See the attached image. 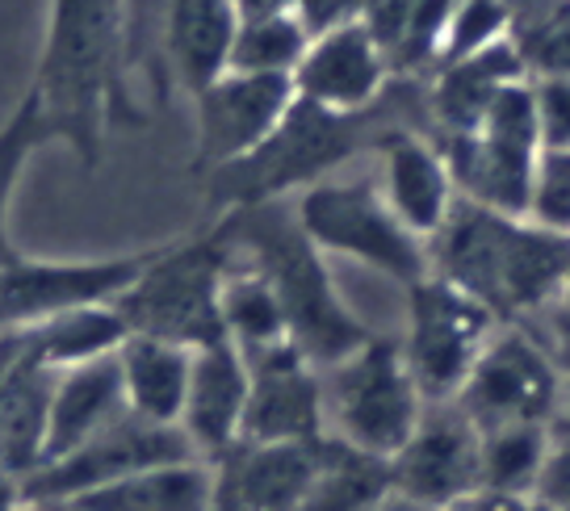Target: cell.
<instances>
[{
  "instance_id": "obj_1",
  "label": "cell",
  "mask_w": 570,
  "mask_h": 511,
  "mask_svg": "<svg viewBox=\"0 0 570 511\" xmlns=\"http://www.w3.org/2000/svg\"><path fill=\"white\" fill-rule=\"evenodd\" d=\"M394 130H420L432 139L428 89L411 85L407 76H394L386 97L361 114H332V109L294 101L277 135L261 151L214 173L210 202L218 206V214H227L261 206V202H282L289 189L303 194L306 185L327 180V173L344 159L377 151Z\"/></svg>"
},
{
  "instance_id": "obj_2",
  "label": "cell",
  "mask_w": 570,
  "mask_h": 511,
  "mask_svg": "<svg viewBox=\"0 0 570 511\" xmlns=\"http://www.w3.org/2000/svg\"><path fill=\"white\" fill-rule=\"evenodd\" d=\"M126 0H51L47 47L30 89L51 135L68 143L85 168L101 159L109 126L139 122L126 97Z\"/></svg>"
},
{
  "instance_id": "obj_3",
  "label": "cell",
  "mask_w": 570,
  "mask_h": 511,
  "mask_svg": "<svg viewBox=\"0 0 570 511\" xmlns=\"http://www.w3.org/2000/svg\"><path fill=\"white\" fill-rule=\"evenodd\" d=\"M432 277L479 298L499 323H537L562 302L570 273V235L529 218L462 202L428 239Z\"/></svg>"
},
{
  "instance_id": "obj_4",
  "label": "cell",
  "mask_w": 570,
  "mask_h": 511,
  "mask_svg": "<svg viewBox=\"0 0 570 511\" xmlns=\"http://www.w3.org/2000/svg\"><path fill=\"white\" fill-rule=\"evenodd\" d=\"M218 223L235 252L261 268L268 285L277 289L289 340L303 348L315 370L336 365L365 340H374V332L344 306L323 252L311 244V235L303 230L294 206H285V197L218 214Z\"/></svg>"
},
{
  "instance_id": "obj_5",
  "label": "cell",
  "mask_w": 570,
  "mask_h": 511,
  "mask_svg": "<svg viewBox=\"0 0 570 511\" xmlns=\"http://www.w3.org/2000/svg\"><path fill=\"white\" fill-rule=\"evenodd\" d=\"M323 386V436L391 461L424 420L428 399L411 377L399 340L374 335L344 361L320 370Z\"/></svg>"
},
{
  "instance_id": "obj_6",
  "label": "cell",
  "mask_w": 570,
  "mask_h": 511,
  "mask_svg": "<svg viewBox=\"0 0 570 511\" xmlns=\"http://www.w3.org/2000/svg\"><path fill=\"white\" fill-rule=\"evenodd\" d=\"M232 256L235 247L223 223L210 235L164 244L147 273L114 302L126 332L168 340L180 348H202L214 340H227L223 315H218V289H223V273L232 265Z\"/></svg>"
},
{
  "instance_id": "obj_7",
  "label": "cell",
  "mask_w": 570,
  "mask_h": 511,
  "mask_svg": "<svg viewBox=\"0 0 570 511\" xmlns=\"http://www.w3.org/2000/svg\"><path fill=\"white\" fill-rule=\"evenodd\" d=\"M432 143L441 147L462 202H474L495 214H512V218L529 214L533 173L541 159L533 80H517V85L499 89L470 135H445Z\"/></svg>"
},
{
  "instance_id": "obj_8",
  "label": "cell",
  "mask_w": 570,
  "mask_h": 511,
  "mask_svg": "<svg viewBox=\"0 0 570 511\" xmlns=\"http://www.w3.org/2000/svg\"><path fill=\"white\" fill-rule=\"evenodd\" d=\"M294 214L320 252L353 256L403 289L432 273L428 244L394 218L377 180H315L298 194Z\"/></svg>"
},
{
  "instance_id": "obj_9",
  "label": "cell",
  "mask_w": 570,
  "mask_h": 511,
  "mask_svg": "<svg viewBox=\"0 0 570 511\" xmlns=\"http://www.w3.org/2000/svg\"><path fill=\"white\" fill-rule=\"evenodd\" d=\"M562 370L533 323H503L479 356L453 403L479 432L499 428H558L562 420Z\"/></svg>"
},
{
  "instance_id": "obj_10",
  "label": "cell",
  "mask_w": 570,
  "mask_h": 511,
  "mask_svg": "<svg viewBox=\"0 0 570 511\" xmlns=\"http://www.w3.org/2000/svg\"><path fill=\"white\" fill-rule=\"evenodd\" d=\"M503 327L479 298L449 285L445 277L415 282L407 289V327L399 335V353L407 361L415 386L428 403H453L479 356Z\"/></svg>"
},
{
  "instance_id": "obj_11",
  "label": "cell",
  "mask_w": 570,
  "mask_h": 511,
  "mask_svg": "<svg viewBox=\"0 0 570 511\" xmlns=\"http://www.w3.org/2000/svg\"><path fill=\"white\" fill-rule=\"evenodd\" d=\"M164 252L142 247L101 261H26L0 268V332H21L68 311L114 306Z\"/></svg>"
},
{
  "instance_id": "obj_12",
  "label": "cell",
  "mask_w": 570,
  "mask_h": 511,
  "mask_svg": "<svg viewBox=\"0 0 570 511\" xmlns=\"http://www.w3.org/2000/svg\"><path fill=\"white\" fill-rule=\"evenodd\" d=\"M189 458H197V453L194 444L185 441L180 428L147 423L126 411L122 420L109 423L106 432H97L80 449L47 461L26 482V499L30 503H71L80 494L114 487V482H122L130 474H142V470H156V465H173V461H189Z\"/></svg>"
},
{
  "instance_id": "obj_13",
  "label": "cell",
  "mask_w": 570,
  "mask_h": 511,
  "mask_svg": "<svg viewBox=\"0 0 570 511\" xmlns=\"http://www.w3.org/2000/svg\"><path fill=\"white\" fill-rule=\"evenodd\" d=\"M294 80L289 76H248V71H223L210 89L194 97L197 109V173H223L252 151H261L285 114L294 109Z\"/></svg>"
},
{
  "instance_id": "obj_14",
  "label": "cell",
  "mask_w": 570,
  "mask_h": 511,
  "mask_svg": "<svg viewBox=\"0 0 570 511\" xmlns=\"http://www.w3.org/2000/svg\"><path fill=\"white\" fill-rule=\"evenodd\" d=\"M391 487L436 511L482 491V432L458 403H428L411 441L391 458Z\"/></svg>"
},
{
  "instance_id": "obj_15",
  "label": "cell",
  "mask_w": 570,
  "mask_h": 511,
  "mask_svg": "<svg viewBox=\"0 0 570 511\" xmlns=\"http://www.w3.org/2000/svg\"><path fill=\"white\" fill-rule=\"evenodd\" d=\"M327 436L289 444H248L210 461L214 503L210 511H303L306 494L327 461Z\"/></svg>"
},
{
  "instance_id": "obj_16",
  "label": "cell",
  "mask_w": 570,
  "mask_h": 511,
  "mask_svg": "<svg viewBox=\"0 0 570 511\" xmlns=\"http://www.w3.org/2000/svg\"><path fill=\"white\" fill-rule=\"evenodd\" d=\"M294 97L332 114H361L391 89V63L377 38L361 21H344L311 38L303 63L294 68Z\"/></svg>"
},
{
  "instance_id": "obj_17",
  "label": "cell",
  "mask_w": 570,
  "mask_h": 511,
  "mask_svg": "<svg viewBox=\"0 0 570 511\" xmlns=\"http://www.w3.org/2000/svg\"><path fill=\"white\" fill-rule=\"evenodd\" d=\"M252 370L244 441L289 444L323 436V386L320 370L289 340L261 356H244Z\"/></svg>"
},
{
  "instance_id": "obj_18",
  "label": "cell",
  "mask_w": 570,
  "mask_h": 511,
  "mask_svg": "<svg viewBox=\"0 0 570 511\" xmlns=\"http://www.w3.org/2000/svg\"><path fill=\"white\" fill-rule=\"evenodd\" d=\"M252 370L232 340H214L194 348L189 394L180 411V432L202 461H218L244 441Z\"/></svg>"
},
{
  "instance_id": "obj_19",
  "label": "cell",
  "mask_w": 570,
  "mask_h": 511,
  "mask_svg": "<svg viewBox=\"0 0 570 511\" xmlns=\"http://www.w3.org/2000/svg\"><path fill=\"white\" fill-rule=\"evenodd\" d=\"M377 159H382L377 189L386 197V206L411 235H420L428 244L445 227L449 210L458 206V189H453L441 147L420 130H394L377 147Z\"/></svg>"
},
{
  "instance_id": "obj_20",
  "label": "cell",
  "mask_w": 570,
  "mask_h": 511,
  "mask_svg": "<svg viewBox=\"0 0 570 511\" xmlns=\"http://www.w3.org/2000/svg\"><path fill=\"white\" fill-rule=\"evenodd\" d=\"M160 55L168 71L197 97L232 68V47L239 35L235 0H156Z\"/></svg>"
},
{
  "instance_id": "obj_21",
  "label": "cell",
  "mask_w": 570,
  "mask_h": 511,
  "mask_svg": "<svg viewBox=\"0 0 570 511\" xmlns=\"http://www.w3.org/2000/svg\"><path fill=\"white\" fill-rule=\"evenodd\" d=\"M130 411L122 390L118 353L101 361H85L71 370H55L51 386V428H47V461L63 458L71 449L92 441ZM42 461V465H47Z\"/></svg>"
},
{
  "instance_id": "obj_22",
  "label": "cell",
  "mask_w": 570,
  "mask_h": 511,
  "mask_svg": "<svg viewBox=\"0 0 570 511\" xmlns=\"http://www.w3.org/2000/svg\"><path fill=\"white\" fill-rule=\"evenodd\" d=\"M18 335V332H13ZM55 370L30 356L18 335V356L0 390V474L30 482L47 461Z\"/></svg>"
},
{
  "instance_id": "obj_23",
  "label": "cell",
  "mask_w": 570,
  "mask_h": 511,
  "mask_svg": "<svg viewBox=\"0 0 570 511\" xmlns=\"http://www.w3.org/2000/svg\"><path fill=\"white\" fill-rule=\"evenodd\" d=\"M529 80L524 59L517 55L512 38L491 47L487 55H474L465 63H449L436 68L432 85H428V122H432V139H445V135H470L482 122L487 106L495 101L499 89Z\"/></svg>"
},
{
  "instance_id": "obj_24",
  "label": "cell",
  "mask_w": 570,
  "mask_h": 511,
  "mask_svg": "<svg viewBox=\"0 0 570 511\" xmlns=\"http://www.w3.org/2000/svg\"><path fill=\"white\" fill-rule=\"evenodd\" d=\"M118 370L130 415L164 428H180L185 394H189V370H194V348H180L168 340H147V335H126L118 348Z\"/></svg>"
},
{
  "instance_id": "obj_25",
  "label": "cell",
  "mask_w": 570,
  "mask_h": 511,
  "mask_svg": "<svg viewBox=\"0 0 570 511\" xmlns=\"http://www.w3.org/2000/svg\"><path fill=\"white\" fill-rule=\"evenodd\" d=\"M80 511H210L214 470L210 461L189 458L130 474L114 487L71 499Z\"/></svg>"
},
{
  "instance_id": "obj_26",
  "label": "cell",
  "mask_w": 570,
  "mask_h": 511,
  "mask_svg": "<svg viewBox=\"0 0 570 511\" xmlns=\"http://www.w3.org/2000/svg\"><path fill=\"white\" fill-rule=\"evenodd\" d=\"M218 315H223V335L244 356H261L277 344H289V323L277 302V289L244 256H232V265L223 273Z\"/></svg>"
},
{
  "instance_id": "obj_27",
  "label": "cell",
  "mask_w": 570,
  "mask_h": 511,
  "mask_svg": "<svg viewBox=\"0 0 570 511\" xmlns=\"http://www.w3.org/2000/svg\"><path fill=\"white\" fill-rule=\"evenodd\" d=\"M18 335L30 348V356L42 361L47 370H71L85 361L114 356L130 332L114 306H89V311H68V315H55L35 327H21Z\"/></svg>"
},
{
  "instance_id": "obj_28",
  "label": "cell",
  "mask_w": 570,
  "mask_h": 511,
  "mask_svg": "<svg viewBox=\"0 0 570 511\" xmlns=\"http://www.w3.org/2000/svg\"><path fill=\"white\" fill-rule=\"evenodd\" d=\"M391 491V461L365 458L332 441L303 511H374Z\"/></svg>"
},
{
  "instance_id": "obj_29",
  "label": "cell",
  "mask_w": 570,
  "mask_h": 511,
  "mask_svg": "<svg viewBox=\"0 0 570 511\" xmlns=\"http://www.w3.org/2000/svg\"><path fill=\"white\" fill-rule=\"evenodd\" d=\"M51 122L42 114L38 92L30 89L18 101V109L0 122V268L18 265L21 252L13 244V230H9V210H13V194L21 185V173L42 143H51Z\"/></svg>"
},
{
  "instance_id": "obj_30",
  "label": "cell",
  "mask_w": 570,
  "mask_h": 511,
  "mask_svg": "<svg viewBox=\"0 0 570 511\" xmlns=\"http://www.w3.org/2000/svg\"><path fill=\"white\" fill-rule=\"evenodd\" d=\"M550 428H499L482 432V491L508 499H533L537 478L546 470Z\"/></svg>"
},
{
  "instance_id": "obj_31",
  "label": "cell",
  "mask_w": 570,
  "mask_h": 511,
  "mask_svg": "<svg viewBox=\"0 0 570 511\" xmlns=\"http://www.w3.org/2000/svg\"><path fill=\"white\" fill-rule=\"evenodd\" d=\"M311 35L306 26L289 9L277 13H252L239 18V35L232 47V68L227 71H248V76H294L303 63Z\"/></svg>"
},
{
  "instance_id": "obj_32",
  "label": "cell",
  "mask_w": 570,
  "mask_h": 511,
  "mask_svg": "<svg viewBox=\"0 0 570 511\" xmlns=\"http://www.w3.org/2000/svg\"><path fill=\"white\" fill-rule=\"evenodd\" d=\"M508 38H512V4L508 0H458L445 42L436 51V68L487 55L491 47L508 42Z\"/></svg>"
},
{
  "instance_id": "obj_33",
  "label": "cell",
  "mask_w": 570,
  "mask_h": 511,
  "mask_svg": "<svg viewBox=\"0 0 570 511\" xmlns=\"http://www.w3.org/2000/svg\"><path fill=\"white\" fill-rule=\"evenodd\" d=\"M458 0H415L411 4L407 30L391 55V76H411L420 68H436V51L445 42V30L453 21Z\"/></svg>"
},
{
  "instance_id": "obj_34",
  "label": "cell",
  "mask_w": 570,
  "mask_h": 511,
  "mask_svg": "<svg viewBox=\"0 0 570 511\" xmlns=\"http://www.w3.org/2000/svg\"><path fill=\"white\" fill-rule=\"evenodd\" d=\"M524 218L546 230L570 235V151H541Z\"/></svg>"
},
{
  "instance_id": "obj_35",
  "label": "cell",
  "mask_w": 570,
  "mask_h": 511,
  "mask_svg": "<svg viewBox=\"0 0 570 511\" xmlns=\"http://www.w3.org/2000/svg\"><path fill=\"white\" fill-rule=\"evenodd\" d=\"M541 151H570V76L533 80Z\"/></svg>"
},
{
  "instance_id": "obj_36",
  "label": "cell",
  "mask_w": 570,
  "mask_h": 511,
  "mask_svg": "<svg viewBox=\"0 0 570 511\" xmlns=\"http://www.w3.org/2000/svg\"><path fill=\"white\" fill-rule=\"evenodd\" d=\"M411 4L415 0H356V21L377 38V47L386 51V63H391L394 47L407 30Z\"/></svg>"
},
{
  "instance_id": "obj_37",
  "label": "cell",
  "mask_w": 570,
  "mask_h": 511,
  "mask_svg": "<svg viewBox=\"0 0 570 511\" xmlns=\"http://www.w3.org/2000/svg\"><path fill=\"white\" fill-rule=\"evenodd\" d=\"M533 503L546 511H570V436H553L546 470L537 478Z\"/></svg>"
},
{
  "instance_id": "obj_38",
  "label": "cell",
  "mask_w": 570,
  "mask_h": 511,
  "mask_svg": "<svg viewBox=\"0 0 570 511\" xmlns=\"http://www.w3.org/2000/svg\"><path fill=\"white\" fill-rule=\"evenodd\" d=\"M546 323V340H550L553 348V361H558V370H562V390H567V399H562V420L553 428V436H570V306H553L550 315H541Z\"/></svg>"
},
{
  "instance_id": "obj_39",
  "label": "cell",
  "mask_w": 570,
  "mask_h": 511,
  "mask_svg": "<svg viewBox=\"0 0 570 511\" xmlns=\"http://www.w3.org/2000/svg\"><path fill=\"white\" fill-rule=\"evenodd\" d=\"M529 499H508V494H491V491H474L465 494V499H453L445 508L436 511H524Z\"/></svg>"
},
{
  "instance_id": "obj_40",
  "label": "cell",
  "mask_w": 570,
  "mask_h": 511,
  "mask_svg": "<svg viewBox=\"0 0 570 511\" xmlns=\"http://www.w3.org/2000/svg\"><path fill=\"white\" fill-rule=\"evenodd\" d=\"M26 508H30V499H26V482L0 474V511H26Z\"/></svg>"
},
{
  "instance_id": "obj_41",
  "label": "cell",
  "mask_w": 570,
  "mask_h": 511,
  "mask_svg": "<svg viewBox=\"0 0 570 511\" xmlns=\"http://www.w3.org/2000/svg\"><path fill=\"white\" fill-rule=\"evenodd\" d=\"M374 511H428V508H420V503H411V499H403V494H386L382 503H377Z\"/></svg>"
},
{
  "instance_id": "obj_42",
  "label": "cell",
  "mask_w": 570,
  "mask_h": 511,
  "mask_svg": "<svg viewBox=\"0 0 570 511\" xmlns=\"http://www.w3.org/2000/svg\"><path fill=\"white\" fill-rule=\"evenodd\" d=\"M35 511H80L76 503H35Z\"/></svg>"
},
{
  "instance_id": "obj_43",
  "label": "cell",
  "mask_w": 570,
  "mask_h": 511,
  "mask_svg": "<svg viewBox=\"0 0 570 511\" xmlns=\"http://www.w3.org/2000/svg\"><path fill=\"white\" fill-rule=\"evenodd\" d=\"M558 306H570V273H567V285H562V302Z\"/></svg>"
},
{
  "instance_id": "obj_44",
  "label": "cell",
  "mask_w": 570,
  "mask_h": 511,
  "mask_svg": "<svg viewBox=\"0 0 570 511\" xmlns=\"http://www.w3.org/2000/svg\"><path fill=\"white\" fill-rule=\"evenodd\" d=\"M524 511H546V508H541V503H533V499H529V503H524Z\"/></svg>"
},
{
  "instance_id": "obj_45",
  "label": "cell",
  "mask_w": 570,
  "mask_h": 511,
  "mask_svg": "<svg viewBox=\"0 0 570 511\" xmlns=\"http://www.w3.org/2000/svg\"><path fill=\"white\" fill-rule=\"evenodd\" d=\"M508 4H512V9H517V4H520V0H508Z\"/></svg>"
},
{
  "instance_id": "obj_46",
  "label": "cell",
  "mask_w": 570,
  "mask_h": 511,
  "mask_svg": "<svg viewBox=\"0 0 570 511\" xmlns=\"http://www.w3.org/2000/svg\"><path fill=\"white\" fill-rule=\"evenodd\" d=\"M26 511H35V503H30V508H26Z\"/></svg>"
},
{
  "instance_id": "obj_47",
  "label": "cell",
  "mask_w": 570,
  "mask_h": 511,
  "mask_svg": "<svg viewBox=\"0 0 570 511\" xmlns=\"http://www.w3.org/2000/svg\"><path fill=\"white\" fill-rule=\"evenodd\" d=\"M0 335H4V332H0Z\"/></svg>"
}]
</instances>
